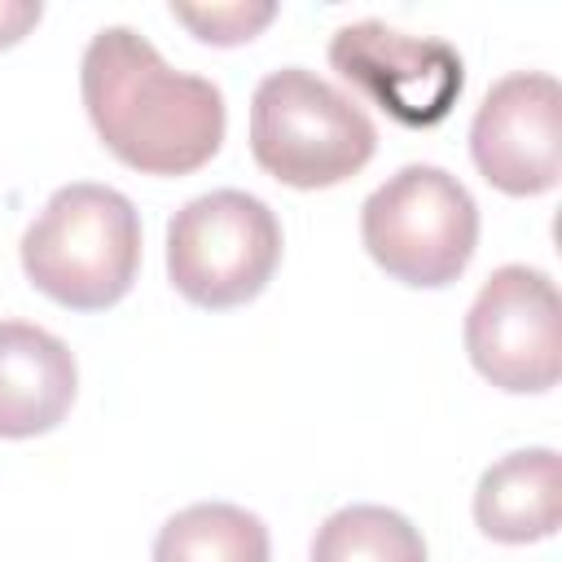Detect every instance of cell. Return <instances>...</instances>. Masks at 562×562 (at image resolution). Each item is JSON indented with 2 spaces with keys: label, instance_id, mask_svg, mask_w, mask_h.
<instances>
[{
  "label": "cell",
  "instance_id": "cell-1",
  "mask_svg": "<svg viewBox=\"0 0 562 562\" xmlns=\"http://www.w3.org/2000/svg\"><path fill=\"white\" fill-rule=\"evenodd\" d=\"M83 110L105 149L145 176H189L224 145V92L162 61L132 26H105L79 61Z\"/></svg>",
  "mask_w": 562,
  "mask_h": 562
},
{
  "label": "cell",
  "instance_id": "cell-2",
  "mask_svg": "<svg viewBox=\"0 0 562 562\" xmlns=\"http://www.w3.org/2000/svg\"><path fill=\"white\" fill-rule=\"evenodd\" d=\"M140 268L136 206L92 180L61 184L22 237V272L70 312L114 307Z\"/></svg>",
  "mask_w": 562,
  "mask_h": 562
},
{
  "label": "cell",
  "instance_id": "cell-3",
  "mask_svg": "<svg viewBox=\"0 0 562 562\" xmlns=\"http://www.w3.org/2000/svg\"><path fill=\"white\" fill-rule=\"evenodd\" d=\"M378 149L373 119L334 83L303 66L259 79L250 97V154L290 189L351 180Z\"/></svg>",
  "mask_w": 562,
  "mask_h": 562
},
{
  "label": "cell",
  "instance_id": "cell-4",
  "mask_svg": "<svg viewBox=\"0 0 562 562\" xmlns=\"http://www.w3.org/2000/svg\"><path fill=\"white\" fill-rule=\"evenodd\" d=\"M360 237L386 277L439 290L465 272L479 246V206L452 171L408 162L364 198Z\"/></svg>",
  "mask_w": 562,
  "mask_h": 562
},
{
  "label": "cell",
  "instance_id": "cell-5",
  "mask_svg": "<svg viewBox=\"0 0 562 562\" xmlns=\"http://www.w3.org/2000/svg\"><path fill=\"white\" fill-rule=\"evenodd\" d=\"M281 263V224L255 193L211 189L167 224V277L206 312L250 303Z\"/></svg>",
  "mask_w": 562,
  "mask_h": 562
},
{
  "label": "cell",
  "instance_id": "cell-6",
  "mask_svg": "<svg viewBox=\"0 0 562 562\" xmlns=\"http://www.w3.org/2000/svg\"><path fill=\"white\" fill-rule=\"evenodd\" d=\"M470 364L509 395H540L562 373V303L549 272L496 268L465 312Z\"/></svg>",
  "mask_w": 562,
  "mask_h": 562
},
{
  "label": "cell",
  "instance_id": "cell-7",
  "mask_svg": "<svg viewBox=\"0 0 562 562\" xmlns=\"http://www.w3.org/2000/svg\"><path fill=\"white\" fill-rule=\"evenodd\" d=\"M329 66L404 127L443 123L465 88V66L452 44L395 31L378 18L338 26L329 40Z\"/></svg>",
  "mask_w": 562,
  "mask_h": 562
},
{
  "label": "cell",
  "instance_id": "cell-8",
  "mask_svg": "<svg viewBox=\"0 0 562 562\" xmlns=\"http://www.w3.org/2000/svg\"><path fill=\"white\" fill-rule=\"evenodd\" d=\"M470 158L509 198L549 193L562 176V88L553 75L518 70L492 83L470 123Z\"/></svg>",
  "mask_w": 562,
  "mask_h": 562
},
{
  "label": "cell",
  "instance_id": "cell-9",
  "mask_svg": "<svg viewBox=\"0 0 562 562\" xmlns=\"http://www.w3.org/2000/svg\"><path fill=\"white\" fill-rule=\"evenodd\" d=\"M79 391L70 347L26 321H0V439L53 430Z\"/></svg>",
  "mask_w": 562,
  "mask_h": 562
},
{
  "label": "cell",
  "instance_id": "cell-10",
  "mask_svg": "<svg viewBox=\"0 0 562 562\" xmlns=\"http://www.w3.org/2000/svg\"><path fill=\"white\" fill-rule=\"evenodd\" d=\"M474 522L487 540L531 544L562 522V465L553 448H518L483 470L474 487Z\"/></svg>",
  "mask_w": 562,
  "mask_h": 562
},
{
  "label": "cell",
  "instance_id": "cell-11",
  "mask_svg": "<svg viewBox=\"0 0 562 562\" xmlns=\"http://www.w3.org/2000/svg\"><path fill=\"white\" fill-rule=\"evenodd\" d=\"M268 553L263 518L228 501H198L171 514L154 540V562H268Z\"/></svg>",
  "mask_w": 562,
  "mask_h": 562
},
{
  "label": "cell",
  "instance_id": "cell-12",
  "mask_svg": "<svg viewBox=\"0 0 562 562\" xmlns=\"http://www.w3.org/2000/svg\"><path fill=\"white\" fill-rule=\"evenodd\" d=\"M312 562H426V540L386 505H347L321 522Z\"/></svg>",
  "mask_w": 562,
  "mask_h": 562
},
{
  "label": "cell",
  "instance_id": "cell-13",
  "mask_svg": "<svg viewBox=\"0 0 562 562\" xmlns=\"http://www.w3.org/2000/svg\"><path fill=\"white\" fill-rule=\"evenodd\" d=\"M171 18L184 22L198 40L206 44H246L255 40L272 18L277 4L272 0H228V4H171Z\"/></svg>",
  "mask_w": 562,
  "mask_h": 562
},
{
  "label": "cell",
  "instance_id": "cell-14",
  "mask_svg": "<svg viewBox=\"0 0 562 562\" xmlns=\"http://www.w3.org/2000/svg\"><path fill=\"white\" fill-rule=\"evenodd\" d=\"M40 18H44L40 0H0V48L18 44Z\"/></svg>",
  "mask_w": 562,
  "mask_h": 562
}]
</instances>
